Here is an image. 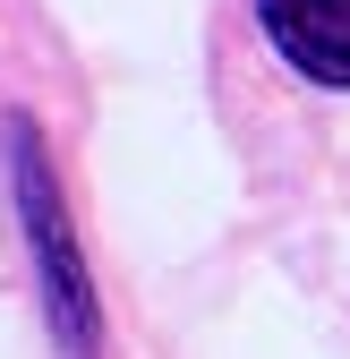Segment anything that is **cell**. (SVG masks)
I'll use <instances>...</instances> for the list:
<instances>
[{
	"label": "cell",
	"mask_w": 350,
	"mask_h": 359,
	"mask_svg": "<svg viewBox=\"0 0 350 359\" xmlns=\"http://www.w3.org/2000/svg\"><path fill=\"white\" fill-rule=\"evenodd\" d=\"M256 26L299 77L350 86V0H256Z\"/></svg>",
	"instance_id": "6da1fadb"
}]
</instances>
